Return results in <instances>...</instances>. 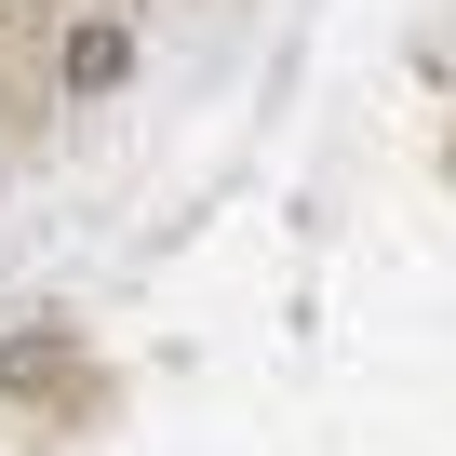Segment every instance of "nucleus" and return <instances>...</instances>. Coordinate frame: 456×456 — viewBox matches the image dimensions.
Segmentation results:
<instances>
[{
	"label": "nucleus",
	"instance_id": "f257e3e1",
	"mask_svg": "<svg viewBox=\"0 0 456 456\" xmlns=\"http://www.w3.org/2000/svg\"><path fill=\"white\" fill-rule=\"evenodd\" d=\"M121 68H134V28H121V14H81V28L54 41V81H68V94H108Z\"/></svg>",
	"mask_w": 456,
	"mask_h": 456
},
{
	"label": "nucleus",
	"instance_id": "f03ea898",
	"mask_svg": "<svg viewBox=\"0 0 456 456\" xmlns=\"http://www.w3.org/2000/svg\"><path fill=\"white\" fill-rule=\"evenodd\" d=\"M68 376H81V349H68V336H14V349H0V389H14V403H54Z\"/></svg>",
	"mask_w": 456,
	"mask_h": 456
}]
</instances>
